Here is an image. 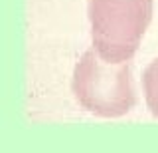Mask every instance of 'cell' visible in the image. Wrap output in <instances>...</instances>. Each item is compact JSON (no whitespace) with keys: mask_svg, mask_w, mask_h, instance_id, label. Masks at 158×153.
I'll return each mask as SVG.
<instances>
[{"mask_svg":"<svg viewBox=\"0 0 158 153\" xmlns=\"http://www.w3.org/2000/svg\"><path fill=\"white\" fill-rule=\"evenodd\" d=\"M91 40L103 60L131 62L152 20V0H87Z\"/></svg>","mask_w":158,"mask_h":153,"instance_id":"1","label":"cell"},{"mask_svg":"<svg viewBox=\"0 0 158 153\" xmlns=\"http://www.w3.org/2000/svg\"><path fill=\"white\" fill-rule=\"evenodd\" d=\"M71 90L79 106L101 117H121L136 103L131 64L103 60L95 50L75 64Z\"/></svg>","mask_w":158,"mask_h":153,"instance_id":"2","label":"cell"},{"mask_svg":"<svg viewBox=\"0 0 158 153\" xmlns=\"http://www.w3.org/2000/svg\"><path fill=\"white\" fill-rule=\"evenodd\" d=\"M142 88H144V100L152 115L158 117V58L148 64L142 74Z\"/></svg>","mask_w":158,"mask_h":153,"instance_id":"3","label":"cell"}]
</instances>
